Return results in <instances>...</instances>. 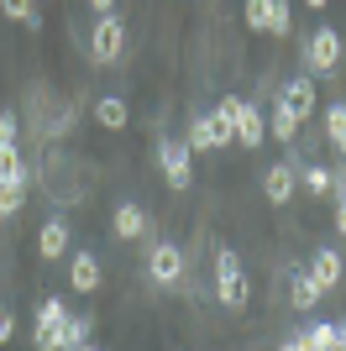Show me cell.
<instances>
[{"mask_svg":"<svg viewBox=\"0 0 346 351\" xmlns=\"http://www.w3.org/2000/svg\"><path fill=\"white\" fill-rule=\"evenodd\" d=\"M288 293H294V304H299V309H315L325 289H320V283L310 278V273H294V278H288Z\"/></svg>","mask_w":346,"mask_h":351,"instance_id":"cell-19","label":"cell"},{"mask_svg":"<svg viewBox=\"0 0 346 351\" xmlns=\"http://www.w3.org/2000/svg\"><path fill=\"white\" fill-rule=\"evenodd\" d=\"M325 142L346 158V100H331V105H325Z\"/></svg>","mask_w":346,"mask_h":351,"instance_id":"cell-15","label":"cell"},{"mask_svg":"<svg viewBox=\"0 0 346 351\" xmlns=\"http://www.w3.org/2000/svg\"><path fill=\"white\" fill-rule=\"evenodd\" d=\"M142 231H147V215L137 205H121V210H115V236H121V241H137Z\"/></svg>","mask_w":346,"mask_h":351,"instance_id":"cell-17","label":"cell"},{"mask_svg":"<svg viewBox=\"0 0 346 351\" xmlns=\"http://www.w3.org/2000/svg\"><path fill=\"white\" fill-rule=\"evenodd\" d=\"M11 336H16V320H11V309L0 304V346H5V341H11Z\"/></svg>","mask_w":346,"mask_h":351,"instance_id":"cell-29","label":"cell"},{"mask_svg":"<svg viewBox=\"0 0 346 351\" xmlns=\"http://www.w3.org/2000/svg\"><path fill=\"white\" fill-rule=\"evenodd\" d=\"M304 63H310V73H341V32L320 27L304 47Z\"/></svg>","mask_w":346,"mask_h":351,"instance_id":"cell-4","label":"cell"},{"mask_svg":"<svg viewBox=\"0 0 346 351\" xmlns=\"http://www.w3.org/2000/svg\"><path fill=\"white\" fill-rule=\"evenodd\" d=\"M158 162H163V178H168V189H189V184H194V147H189L184 136H163Z\"/></svg>","mask_w":346,"mask_h":351,"instance_id":"cell-2","label":"cell"},{"mask_svg":"<svg viewBox=\"0 0 346 351\" xmlns=\"http://www.w3.org/2000/svg\"><path fill=\"white\" fill-rule=\"evenodd\" d=\"M216 299L226 309H242L246 304V278H242V257L231 247H220L216 252Z\"/></svg>","mask_w":346,"mask_h":351,"instance_id":"cell-1","label":"cell"},{"mask_svg":"<svg viewBox=\"0 0 346 351\" xmlns=\"http://www.w3.org/2000/svg\"><path fill=\"white\" fill-rule=\"evenodd\" d=\"M63 346L89 351V346H95V325H89L84 315H69V320H63Z\"/></svg>","mask_w":346,"mask_h":351,"instance_id":"cell-18","label":"cell"},{"mask_svg":"<svg viewBox=\"0 0 346 351\" xmlns=\"http://www.w3.org/2000/svg\"><path fill=\"white\" fill-rule=\"evenodd\" d=\"M89 11H100V16H111V11H115V0H89Z\"/></svg>","mask_w":346,"mask_h":351,"instance_id":"cell-30","label":"cell"},{"mask_svg":"<svg viewBox=\"0 0 346 351\" xmlns=\"http://www.w3.org/2000/svg\"><path fill=\"white\" fill-rule=\"evenodd\" d=\"M304 189L310 194H336V173L325 162H310V168H304Z\"/></svg>","mask_w":346,"mask_h":351,"instance_id":"cell-20","label":"cell"},{"mask_svg":"<svg viewBox=\"0 0 346 351\" xmlns=\"http://www.w3.org/2000/svg\"><path fill=\"white\" fill-rule=\"evenodd\" d=\"M95 121H100L105 132H121V126H126V100H115V95L95 100Z\"/></svg>","mask_w":346,"mask_h":351,"instance_id":"cell-16","label":"cell"},{"mask_svg":"<svg viewBox=\"0 0 346 351\" xmlns=\"http://www.w3.org/2000/svg\"><path fill=\"white\" fill-rule=\"evenodd\" d=\"M310 278H315L320 289H341V252H336V247H315V257H310Z\"/></svg>","mask_w":346,"mask_h":351,"instance_id":"cell-9","label":"cell"},{"mask_svg":"<svg viewBox=\"0 0 346 351\" xmlns=\"http://www.w3.org/2000/svg\"><path fill=\"white\" fill-rule=\"evenodd\" d=\"M178 273H184V252L173 247V241H158V247L147 252V278L152 283L168 289V283H178Z\"/></svg>","mask_w":346,"mask_h":351,"instance_id":"cell-6","label":"cell"},{"mask_svg":"<svg viewBox=\"0 0 346 351\" xmlns=\"http://www.w3.org/2000/svg\"><path fill=\"white\" fill-rule=\"evenodd\" d=\"M32 173H27V162L16 158V152H0V189H16V194H27Z\"/></svg>","mask_w":346,"mask_h":351,"instance_id":"cell-14","label":"cell"},{"mask_svg":"<svg viewBox=\"0 0 346 351\" xmlns=\"http://www.w3.org/2000/svg\"><path fill=\"white\" fill-rule=\"evenodd\" d=\"M336 231L346 236V178L336 184Z\"/></svg>","mask_w":346,"mask_h":351,"instance_id":"cell-28","label":"cell"},{"mask_svg":"<svg viewBox=\"0 0 346 351\" xmlns=\"http://www.w3.org/2000/svg\"><path fill=\"white\" fill-rule=\"evenodd\" d=\"M336 341H341V351H346V320H341V325H336Z\"/></svg>","mask_w":346,"mask_h":351,"instance_id":"cell-31","label":"cell"},{"mask_svg":"<svg viewBox=\"0 0 346 351\" xmlns=\"http://www.w3.org/2000/svg\"><path fill=\"white\" fill-rule=\"evenodd\" d=\"M262 136H268V121H262V110L242 100V110H236V142H242V147H262Z\"/></svg>","mask_w":346,"mask_h":351,"instance_id":"cell-11","label":"cell"},{"mask_svg":"<svg viewBox=\"0 0 346 351\" xmlns=\"http://www.w3.org/2000/svg\"><path fill=\"white\" fill-rule=\"evenodd\" d=\"M0 11L11 16V21H32V16H37V11H32V0H0Z\"/></svg>","mask_w":346,"mask_h":351,"instance_id":"cell-26","label":"cell"},{"mask_svg":"<svg viewBox=\"0 0 346 351\" xmlns=\"http://www.w3.org/2000/svg\"><path fill=\"white\" fill-rule=\"evenodd\" d=\"M194 152H220V147H231L236 142V121L231 116H194V126H189V136H184Z\"/></svg>","mask_w":346,"mask_h":351,"instance_id":"cell-3","label":"cell"},{"mask_svg":"<svg viewBox=\"0 0 346 351\" xmlns=\"http://www.w3.org/2000/svg\"><path fill=\"white\" fill-rule=\"evenodd\" d=\"M37 252H43L47 263H63V257H69V226H63V220H47L43 236H37Z\"/></svg>","mask_w":346,"mask_h":351,"instance_id":"cell-13","label":"cell"},{"mask_svg":"<svg viewBox=\"0 0 346 351\" xmlns=\"http://www.w3.org/2000/svg\"><path fill=\"white\" fill-rule=\"evenodd\" d=\"M284 346H288V351H336L341 341H336V325H331V320H315L310 330H304V336L284 341Z\"/></svg>","mask_w":346,"mask_h":351,"instance_id":"cell-10","label":"cell"},{"mask_svg":"<svg viewBox=\"0 0 346 351\" xmlns=\"http://www.w3.org/2000/svg\"><path fill=\"white\" fill-rule=\"evenodd\" d=\"M121 43H126V27L115 16H100V27L89 37V63H115L121 58Z\"/></svg>","mask_w":346,"mask_h":351,"instance_id":"cell-5","label":"cell"},{"mask_svg":"<svg viewBox=\"0 0 346 351\" xmlns=\"http://www.w3.org/2000/svg\"><path fill=\"white\" fill-rule=\"evenodd\" d=\"M273 136H278V142H294V136H299V116H294L284 100L273 105Z\"/></svg>","mask_w":346,"mask_h":351,"instance_id":"cell-21","label":"cell"},{"mask_svg":"<svg viewBox=\"0 0 346 351\" xmlns=\"http://www.w3.org/2000/svg\"><path fill=\"white\" fill-rule=\"evenodd\" d=\"M278 100L288 105V110H294V116H310V110H315V84H310V79H288L284 89H278Z\"/></svg>","mask_w":346,"mask_h":351,"instance_id":"cell-12","label":"cell"},{"mask_svg":"<svg viewBox=\"0 0 346 351\" xmlns=\"http://www.w3.org/2000/svg\"><path fill=\"white\" fill-rule=\"evenodd\" d=\"M288 27H294V5H288V0H273V5H268V32H273V37H288Z\"/></svg>","mask_w":346,"mask_h":351,"instance_id":"cell-22","label":"cell"},{"mask_svg":"<svg viewBox=\"0 0 346 351\" xmlns=\"http://www.w3.org/2000/svg\"><path fill=\"white\" fill-rule=\"evenodd\" d=\"M16 210H21V194H16V189H0V220H11Z\"/></svg>","mask_w":346,"mask_h":351,"instance_id":"cell-27","label":"cell"},{"mask_svg":"<svg viewBox=\"0 0 346 351\" xmlns=\"http://www.w3.org/2000/svg\"><path fill=\"white\" fill-rule=\"evenodd\" d=\"M0 152H16V116L0 110Z\"/></svg>","mask_w":346,"mask_h":351,"instance_id":"cell-25","label":"cell"},{"mask_svg":"<svg viewBox=\"0 0 346 351\" xmlns=\"http://www.w3.org/2000/svg\"><path fill=\"white\" fill-rule=\"evenodd\" d=\"M100 278H105V273H100V257H95V252H73V257H69V283L79 293H95Z\"/></svg>","mask_w":346,"mask_h":351,"instance_id":"cell-7","label":"cell"},{"mask_svg":"<svg viewBox=\"0 0 346 351\" xmlns=\"http://www.w3.org/2000/svg\"><path fill=\"white\" fill-rule=\"evenodd\" d=\"M294 184H299V178H294V162H273V168L262 173V194H268L273 205H288V199H294Z\"/></svg>","mask_w":346,"mask_h":351,"instance_id":"cell-8","label":"cell"},{"mask_svg":"<svg viewBox=\"0 0 346 351\" xmlns=\"http://www.w3.org/2000/svg\"><path fill=\"white\" fill-rule=\"evenodd\" d=\"M304 5H325V0H304Z\"/></svg>","mask_w":346,"mask_h":351,"instance_id":"cell-32","label":"cell"},{"mask_svg":"<svg viewBox=\"0 0 346 351\" xmlns=\"http://www.w3.org/2000/svg\"><path fill=\"white\" fill-rule=\"evenodd\" d=\"M63 320H69V315H63V304H58L53 293H47L43 304H37V325H63Z\"/></svg>","mask_w":346,"mask_h":351,"instance_id":"cell-24","label":"cell"},{"mask_svg":"<svg viewBox=\"0 0 346 351\" xmlns=\"http://www.w3.org/2000/svg\"><path fill=\"white\" fill-rule=\"evenodd\" d=\"M268 5H273V0H246V11H242V21L252 32H268Z\"/></svg>","mask_w":346,"mask_h":351,"instance_id":"cell-23","label":"cell"}]
</instances>
